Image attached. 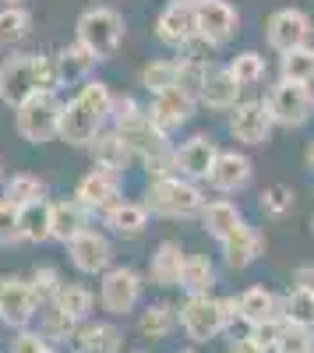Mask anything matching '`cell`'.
<instances>
[{"instance_id":"1","label":"cell","mask_w":314,"mask_h":353,"mask_svg":"<svg viewBox=\"0 0 314 353\" xmlns=\"http://www.w3.org/2000/svg\"><path fill=\"white\" fill-rule=\"evenodd\" d=\"M61 81H56V68L53 57L46 53H21L11 50L4 61H0V103L4 106H18L36 92H56Z\"/></svg>"},{"instance_id":"2","label":"cell","mask_w":314,"mask_h":353,"mask_svg":"<svg viewBox=\"0 0 314 353\" xmlns=\"http://www.w3.org/2000/svg\"><path fill=\"white\" fill-rule=\"evenodd\" d=\"M237 321V297L194 293V297H184V304L177 307V325L191 343H212L226 329H233Z\"/></svg>"},{"instance_id":"3","label":"cell","mask_w":314,"mask_h":353,"mask_svg":"<svg viewBox=\"0 0 314 353\" xmlns=\"http://www.w3.org/2000/svg\"><path fill=\"white\" fill-rule=\"evenodd\" d=\"M141 205L149 209V216H159V219H191L202 212L205 188L198 181H187L180 173H166V176L149 181L145 194H141Z\"/></svg>"},{"instance_id":"4","label":"cell","mask_w":314,"mask_h":353,"mask_svg":"<svg viewBox=\"0 0 314 353\" xmlns=\"http://www.w3.org/2000/svg\"><path fill=\"white\" fill-rule=\"evenodd\" d=\"M124 32H127V25H124V14L117 8H109V4H92V8H85L74 21V39L81 46H89L96 53V61H109L113 53L121 50L124 43Z\"/></svg>"},{"instance_id":"5","label":"cell","mask_w":314,"mask_h":353,"mask_svg":"<svg viewBox=\"0 0 314 353\" xmlns=\"http://www.w3.org/2000/svg\"><path fill=\"white\" fill-rule=\"evenodd\" d=\"M265 106H269V117H272L275 128H282V131H300V128L311 124V117H314V88L304 85V81L279 78V81L269 88Z\"/></svg>"},{"instance_id":"6","label":"cell","mask_w":314,"mask_h":353,"mask_svg":"<svg viewBox=\"0 0 314 353\" xmlns=\"http://www.w3.org/2000/svg\"><path fill=\"white\" fill-rule=\"evenodd\" d=\"M141 297H145V279L131 265H109L99 276V307L109 318H127Z\"/></svg>"},{"instance_id":"7","label":"cell","mask_w":314,"mask_h":353,"mask_svg":"<svg viewBox=\"0 0 314 353\" xmlns=\"http://www.w3.org/2000/svg\"><path fill=\"white\" fill-rule=\"evenodd\" d=\"M56 121H61V99H56V92H36L14 106V131L28 145L53 141Z\"/></svg>"},{"instance_id":"8","label":"cell","mask_w":314,"mask_h":353,"mask_svg":"<svg viewBox=\"0 0 314 353\" xmlns=\"http://www.w3.org/2000/svg\"><path fill=\"white\" fill-rule=\"evenodd\" d=\"M226 131L237 145L244 149H262V145L272 141V117H269V106L265 99H240L230 113H226Z\"/></svg>"},{"instance_id":"9","label":"cell","mask_w":314,"mask_h":353,"mask_svg":"<svg viewBox=\"0 0 314 353\" xmlns=\"http://www.w3.org/2000/svg\"><path fill=\"white\" fill-rule=\"evenodd\" d=\"M74 198H78L92 216H103V212H109L117 201H124V173L92 163V170L78 181Z\"/></svg>"},{"instance_id":"10","label":"cell","mask_w":314,"mask_h":353,"mask_svg":"<svg viewBox=\"0 0 314 353\" xmlns=\"http://www.w3.org/2000/svg\"><path fill=\"white\" fill-rule=\"evenodd\" d=\"M314 39V18L304 8H279L265 18V43L275 53L307 46Z\"/></svg>"},{"instance_id":"11","label":"cell","mask_w":314,"mask_h":353,"mask_svg":"<svg viewBox=\"0 0 314 353\" xmlns=\"http://www.w3.org/2000/svg\"><path fill=\"white\" fill-rule=\"evenodd\" d=\"M194 28L209 46H226L240 32V11L230 0H194Z\"/></svg>"},{"instance_id":"12","label":"cell","mask_w":314,"mask_h":353,"mask_svg":"<svg viewBox=\"0 0 314 353\" xmlns=\"http://www.w3.org/2000/svg\"><path fill=\"white\" fill-rule=\"evenodd\" d=\"M39 318V301L28 279L21 276H0V325L28 329Z\"/></svg>"},{"instance_id":"13","label":"cell","mask_w":314,"mask_h":353,"mask_svg":"<svg viewBox=\"0 0 314 353\" xmlns=\"http://www.w3.org/2000/svg\"><path fill=\"white\" fill-rule=\"evenodd\" d=\"M64 248H67L71 265L81 276H103L113 265V241H109L106 230L89 226V230H81L71 244H64Z\"/></svg>"},{"instance_id":"14","label":"cell","mask_w":314,"mask_h":353,"mask_svg":"<svg viewBox=\"0 0 314 353\" xmlns=\"http://www.w3.org/2000/svg\"><path fill=\"white\" fill-rule=\"evenodd\" d=\"M251 181H254V163L240 149H219L216 163H212V170L205 176V184L216 194H240V191L251 188Z\"/></svg>"},{"instance_id":"15","label":"cell","mask_w":314,"mask_h":353,"mask_svg":"<svg viewBox=\"0 0 314 353\" xmlns=\"http://www.w3.org/2000/svg\"><path fill=\"white\" fill-rule=\"evenodd\" d=\"M219 251H222V265H226V269H230V272H244V269H251V265L265 254V233L244 219V223H237L219 241Z\"/></svg>"},{"instance_id":"16","label":"cell","mask_w":314,"mask_h":353,"mask_svg":"<svg viewBox=\"0 0 314 353\" xmlns=\"http://www.w3.org/2000/svg\"><path fill=\"white\" fill-rule=\"evenodd\" d=\"M216 152L219 145L209 138V134H191L184 138L180 145H174V152H169V163H174V173L187 176V181H198L205 184V176L216 163Z\"/></svg>"},{"instance_id":"17","label":"cell","mask_w":314,"mask_h":353,"mask_svg":"<svg viewBox=\"0 0 314 353\" xmlns=\"http://www.w3.org/2000/svg\"><path fill=\"white\" fill-rule=\"evenodd\" d=\"M156 39L166 50H180L187 46L198 28H194V0H169V4L156 14Z\"/></svg>"},{"instance_id":"18","label":"cell","mask_w":314,"mask_h":353,"mask_svg":"<svg viewBox=\"0 0 314 353\" xmlns=\"http://www.w3.org/2000/svg\"><path fill=\"white\" fill-rule=\"evenodd\" d=\"M194 106H198V99L174 85V88H163V92H156L152 103L145 106V113H149V121H152L159 131L174 134V131H180L191 117H194Z\"/></svg>"},{"instance_id":"19","label":"cell","mask_w":314,"mask_h":353,"mask_svg":"<svg viewBox=\"0 0 314 353\" xmlns=\"http://www.w3.org/2000/svg\"><path fill=\"white\" fill-rule=\"evenodd\" d=\"M99 131H103V121H99V117H96L89 106H85V103H78V99L61 103L56 138H61L64 145H71V149H89Z\"/></svg>"},{"instance_id":"20","label":"cell","mask_w":314,"mask_h":353,"mask_svg":"<svg viewBox=\"0 0 314 353\" xmlns=\"http://www.w3.org/2000/svg\"><path fill=\"white\" fill-rule=\"evenodd\" d=\"M67 339H71L74 353H121L124 350L121 325L99 321V318H89V321H81V325H74V332Z\"/></svg>"},{"instance_id":"21","label":"cell","mask_w":314,"mask_h":353,"mask_svg":"<svg viewBox=\"0 0 314 353\" xmlns=\"http://www.w3.org/2000/svg\"><path fill=\"white\" fill-rule=\"evenodd\" d=\"M92 226V212L71 194V198H56L50 201V241L56 244H71L81 230Z\"/></svg>"},{"instance_id":"22","label":"cell","mask_w":314,"mask_h":353,"mask_svg":"<svg viewBox=\"0 0 314 353\" xmlns=\"http://www.w3.org/2000/svg\"><path fill=\"white\" fill-rule=\"evenodd\" d=\"M240 92L244 88L237 85V78L230 71L209 64V71L202 78V88H198V106H205L212 113H230L240 103Z\"/></svg>"},{"instance_id":"23","label":"cell","mask_w":314,"mask_h":353,"mask_svg":"<svg viewBox=\"0 0 314 353\" xmlns=\"http://www.w3.org/2000/svg\"><path fill=\"white\" fill-rule=\"evenodd\" d=\"M106 233H113V237H121V241H138V237H145V230L152 223L149 209L141 201H117L109 212L99 216Z\"/></svg>"},{"instance_id":"24","label":"cell","mask_w":314,"mask_h":353,"mask_svg":"<svg viewBox=\"0 0 314 353\" xmlns=\"http://www.w3.org/2000/svg\"><path fill=\"white\" fill-rule=\"evenodd\" d=\"M96 53L89 46H81L78 39L61 46L53 53V68H56V81L61 85H81V81H89L92 71H96Z\"/></svg>"},{"instance_id":"25","label":"cell","mask_w":314,"mask_h":353,"mask_svg":"<svg viewBox=\"0 0 314 353\" xmlns=\"http://www.w3.org/2000/svg\"><path fill=\"white\" fill-rule=\"evenodd\" d=\"M184 248H180V241H163V244H156V251L149 254V283L152 286H163V290H169V286H177L180 283V269H184Z\"/></svg>"},{"instance_id":"26","label":"cell","mask_w":314,"mask_h":353,"mask_svg":"<svg viewBox=\"0 0 314 353\" xmlns=\"http://www.w3.org/2000/svg\"><path fill=\"white\" fill-rule=\"evenodd\" d=\"M237 318L244 325H265V321H275L282 318L279 314V297L269 290V286H247L240 297H237Z\"/></svg>"},{"instance_id":"27","label":"cell","mask_w":314,"mask_h":353,"mask_svg":"<svg viewBox=\"0 0 314 353\" xmlns=\"http://www.w3.org/2000/svg\"><path fill=\"white\" fill-rule=\"evenodd\" d=\"M53 311H61L71 325H81V321H89L92 311H96V297L92 290L85 283H61V290H56V297L50 301Z\"/></svg>"},{"instance_id":"28","label":"cell","mask_w":314,"mask_h":353,"mask_svg":"<svg viewBox=\"0 0 314 353\" xmlns=\"http://www.w3.org/2000/svg\"><path fill=\"white\" fill-rule=\"evenodd\" d=\"M198 223H202V230L209 233L212 241H222L237 223H244V212L237 209V201H230V198H205L202 212H198Z\"/></svg>"},{"instance_id":"29","label":"cell","mask_w":314,"mask_h":353,"mask_svg":"<svg viewBox=\"0 0 314 353\" xmlns=\"http://www.w3.org/2000/svg\"><path fill=\"white\" fill-rule=\"evenodd\" d=\"M89 152H92V163H99V166H109V170H117V173H124L131 163H134V152H131V145L117 134V131H99L96 134V141L89 145Z\"/></svg>"},{"instance_id":"30","label":"cell","mask_w":314,"mask_h":353,"mask_svg":"<svg viewBox=\"0 0 314 353\" xmlns=\"http://www.w3.org/2000/svg\"><path fill=\"white\" fill-rule=\"evenodd\" d=\"M216 283H219V269H216V261L209 254H187L184 258L177 286L187 293V297H194V293H212Z\"/></svg>"},{"instance_id":"31","label":"cell","mask_w":314,"mask_h":353,"mask_svg":"<svg viewBox=\"0 0 314 353\" xmlns=\"http://www.w3.org/2000/svg\"><path fill=\"white\" fill-rule=\"evenodd\" d=\"M28 36H32V11L25 4L0 8V50H18Z\"/></svg>"},{"instance_id":"32","label":"cell","mask_w":314,"mask_h":353,"mask_svg":"<svg viewBox=\"0 0 314 353\" xmlns=\"http://www.w3.org/2000/svg\"><path fill=\"white\" fill-rule=\"evenodd\" d=\"M138 332L145 339H169L177 332V307L169 301H156L138 314Z\"/></svg>"},{"instance_id":"33","label":"cell","mask_w":314,"mask_h":353,"mask_svg":"<svg viewBox=\"0 0 314 353\" xmlns=\"http://www.w3.org/2000/svg\"><path fill=\"white\" fill-rule=\"evenodd\" d=\"M279 314H282V321H290V325L314 329V297L307 293V286L293 283L286 293H282L279 297Z\"/></svg>"},{"instance_id":"34","label":"cell","mask_w":314,"mask_h":353,"mask_svg":"<svg viewBox=\"0 0 314 353\" xmlns=\"http://www.w3.org/2000/svg\"><path fill=\"white\" fill-rule=\"evenodd\" d=\"M180 74V61L177 57H159V61H149L145 68L138 71V85L145 88L149 96L163 92V88H174Z\"/></svg>"},{"instance_id":"35","label":"cell","mask_w":314,"mask_h":353,"mask_svg":"<svg viewBox=\"0 0 314 353\" xmlns=\"http://www.w3.org/2000/svg\"><path fill=\"white\" fill-rule=\"evenodd\" d=\"M279 78H290V81H304L314 85V43L297 46L279 53Z\"/></svg>"},{"instance_id":"36","label":"cell","mask_w":314,"mask_h":353,"mask_svg":"<svg viewBox=\"0 0 314 353\" xmlns=\"http://www.w3.org/2000/svg\"><path fill=\"white\" fill-rule=\"evenodd\" d=\"M226 71L237 78L240 88H254L258 81H265V74H269V61H265V53H258V50H244V53H237L233 61L226 64Z\"/></svg>"},{"instance_id":"37","label":"cell","mask_w":314,"mask_h":353,"mask_svg":"<svg viewBox=\"0 0 314 353\" xmlns=\"http://www.w3.org/2000/svg\"><path fill=\"white\" fill-rule=\"evenodd\" d=\"M21 241L46 244L50 241V201L39 198L32 205H21Z\"/></svg>"},{"instance_id":"38","label":"cell","mask_w":314,"mask_h":353,"mask_svg":"<svg viewBox=\"0 0 314 353\" xmlns=\"http://www.w3.org/2000/svg\"><path fill=\"white\" fill-rule=\"evenodd\" d=\"M74 99L85 103V106H89V110L99 117V121L106 124L109 117H113V99H117V96H113V88H109L103 78H89V81H81V85H78Z\"/></svg>"},{"instance_id":"39","label":"cell","mask_w":314,"mask_h":353,"mask_svg":"<svg viewBox=\"0 0 314 353\" xmlns=\"http://www.w3.org/2000/svg\"><path fill=\"white\" fill-rule=\"evenodd\" d=\"M258 209L265 219H286L297 209V191L290 184H269L258 194Z\"/></svg>"},{"instance_id":"40","label":"cell","mask_w":314,"mask_h":353,"mask_svg":"<svg viewBox=\"0 0 314 353\" xmlns=\"http://www.w3.org/2000/svg\"><path fill=\"white\" fill-rule=\"evenodd\" d=\"M4 198L14 201L18 209H21V205H32V201L46 198V181L36 176V173H11L4 181Z\"/></svg>"},{"instance_id":"41","label":"cell","mask_w":314,"mask_h":353,"mask_svg":"<svg viewBox=\"0 0 314 353\" xmlns=\"http://www.w3.org/2000/svg\"><path fill=\"white\" fill-rule=\"evenodd\" d=\"M272 353H314V329H304V325H290L282 321L279 329V339H275V350Z\"/></svg>"},{"instance_id":"42","label":"cell","mask_w":314,"mask_h":353,"mask_svg":"<svg viewBox=\"0 0 314 353\" xmlns=\"http://www.w3.org/2000/svg\"><path fill=\"white\" fill-rule=\"evenodd\" d=\"M61 272L53 269V265H39V269H32V276H28V286H32V293H36V301H39V307H46L53 297H56V290H61Z\"/></svg>"},{"instance_id":"43","label":"cell","mask_w":314,"mask_h":353,"mask_svg":"<svg viewBox=\"0 0 314 353\" xmlns=\"http://www.w3.org/2000/svg\"><path fill=\"white\" fill-rule=\"evenodd\" d=\"M21 241V209L0 194V248H11Z\"/></svg>"},{"instance_id":"44","label":"cell","mask_w":314,"mask_h":353,"mask_svg":"<svg viewBox=\"0 0 314 353\" xmlns=\"http://www.w3.org/2000/svg\"><path fill=\"white\" fill-rule=\"evenodd\" d=\"M50 339L39 332V329H14V339H11V353H50Z\"/></svg>"},{"instance_id":"45","label":"cell","mask_w":314,"mask_h":353,"mask_svg":"<svg viewBox=\"0 0 314 353\" xmlns=\"http://www.w3.org/2000/svg\"><path fill=\"white\" fill-rule=\"evenodd\" d=\"M279 329H282V318H275V321H265V325H251L247 329V336L258 343L262 350H275V339H279Z\"/></svg>"},{"instance_id":"46","label":"cell","mask_w":314,"mask_h":353,"mask_svg":"<svg viewBox=\"0 0 314 353\" xmlns=\"http://www.w3.org/2000/svg\"><path fill=\"white\" fill-rule=\"evenodd\" d=\"M226 353H269V350H262L251 336H240V339H233L230 346H226Z\"/></svg>"},{"instance_id":"47","label":"cell","mask_w":314,"mask_h":353,"mask_svg":"<svg viewBox=\"0 0 314 353\" xmlns=\"http://www.w3.org/2000/svg\"><path fill=\"white\" fill-rule=\"evenodd\" d=\"M293 283L307 286V293L314 297V265H300V269H297V276H293Z\"/></svg>"},{"instance_id":"48","label":"cell","mask_w":314,"mask_h":353,"mask_svg":"<svg viewBox=\"0 0 314 353\" xmlns=\"http://www.w3.org/2000/svg\"><path fill=\"white\" fill-rule=\"evenodd\" d=\"M304 166H307V170L314 173V138L307 141V149H304Z\"/></svg>"},{"instance_id":"49","label":"cell","mask_w":314,"mask_h":353,"mask_svg":"<svg viewBox=\"0 0 314 353\" xmlns=\"http://www.w3.org/2000/svg\"><path fill=\"white\" fill-rule=\"evenodd\" d=\"M11 4H25V0H0V8H11Z\"/></svg>"},{"instance_id":"50","label":"cell","mask_w":314,"mask_h":353,"mask_svg":"<svg viewBox=\"0 0 314 353\" xmlns=\"http://www.w3.org/2000/svg\"><path fill=\"white\" fill-rule=\"evenodd\" d=\"M174 353H198L194 346H180V350H174Z\"/></svg>"},{"instance_id":"51","label":"cell","mask_w":314,"mask_h":353,"mask_svg":"<svg viewBox=\"0 0 314 353\" xmlns=\"http://www.w3.org/2000/svg\"><path fill=\"white\" fill-rule=\"evenodd\" d=\"M311 233H314V209H311Z\"/></svg>"},{"instance_id":"52","label":"cell","mask_w":314,"mask_h":353,"mask_svg":"<svg viewBox=\"0 0 314 353\" xmlns=\"http://www.w3.org/2000/svg\"><path fill=\"white\" fill-rule=\"evenodd\" d=\"M131 353H152V350H131Z\"/></svg>"},{"instance_id":"53","label":"cell","mask_w":314,"mask_h":353,"mask_svg":"<svg viewBox=\"0 0 314 353\" xmlns=\"http://www.w3.org/2000/svg\"><path fill=\"white\" fill-rule=\"evenodd\" d=\"M0 176H4V159H0Z\"/></svg>"}]
</instances>
